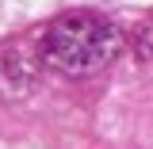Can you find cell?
<instances>
[{"mask_svg":"<svg viewBox=\"0 0 153 149\" xmlns=\"http://www.w3.org/2000/svg\"><path fill=\"white\" fill-rule=\"evenodd\" d=\"M115 50H119V35L96 12H65L42 35L46 65L65 76H88L96 69H103L115 57Z\"/></svg>","mask_w":153,"mask_h":149,"instance_id":"cell-1","label":"cell"}]
</instances>
